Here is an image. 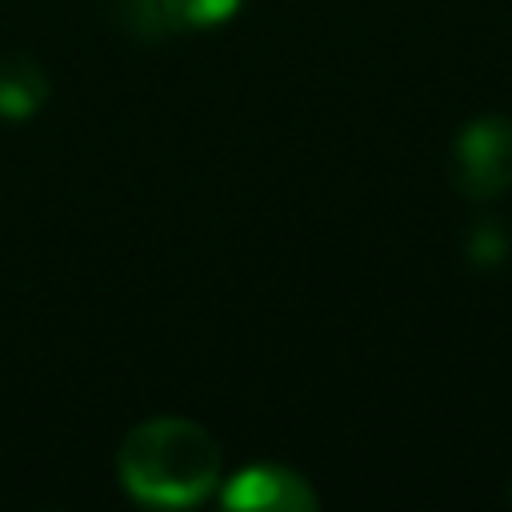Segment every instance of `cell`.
<instances>
[{"mask_svg":"<svg viewBox=\"0 0 512 512\" xmlns=\"http://www.w3.org/2000/svg\"><path fill=\"white\" fill-rule=\"evenodd\" d=\"M116 468L136 500L160 508H184L216 488L220 448L200 424L184 416H156L124 436L116 452Z\"/></svg>","mask_w":512,"mask_h":512,"instance_id":"obj_1","label":"cell"},{"mask_svg":"<svg viewBox=\"0 0 512 512\" xmlns=\"http://www.w3.org/2000/svg\"><path fill=\"white\" fill-rule=\"evenodd\" d=\"M448 172L456 192L472 200H492L512 188V120L480 116L464 124L452 140Z\"/></svg>","mask_w":512,"mask_h":512,"instance_id":"obj_2","label":"cell"},{"mask_svg":"<svg viewBox=\"0 0 512 512\" xmlns=\"http://www.w3.org/2000/svg\"><path fill=\"white\" fill-rule=\"evenodd\" d=\"M220 500L240 512H312L320 504L312 484L280 464H252L236 472L224 484Z\"/></svg>","mask_w":512,"mask_h":512,"instance_id":"obj_3","label":"cell"},{"mask_svg":"<svg viewBox=\"0 0 512 512\" xmlns=\"http://www.w3.org/2000/svg\"><path fill=\"white\" fill-rule=\"evenodd\" d=\"M48 100V76L28 56H0V116L24 120Z\"/></svg>","mask_w":512,"mask_h":512,"instance_id":"obj_4","label":"cell"},{"mask_svg":"<svg viewBox=\"0 0 512 512\" xmlns=\"http://www.w3.org/2000/svg\"><path fill=\"white\" fill-rule=\"evenodd\" d=\"M104 12H108V20H112L128 40L152 44V40H160V36L172 32V28H168V16H164V8H160V0H104Z\"/></svg>","mask_w":512,"mask_h":512,"instance_id":"obj_5","label":"cell"},{"mask_svg":"<svg viewBox=\"0 0 512 512\" xmlns=\"http://www.w3.org/2000/svg\"><path fill=\"white\" fill-rule=\"evenodd\" d=\"M160 8L172 32H200L232 20L244 8V0H160Z\"/></svg>","mask_w":512,"mask_h":512,"instance_id":"obj_6","label":"cell"},{"mask_svg":"<svg viewBox=\"0 0 512 512\" xmlns=\"http://www.w3.org/2000/svg\"><path fill=\"white\" fill-rule=\"evenodd\" d=\"M464 248H468V256L476 264H500L508 256V232H504L500 220H476L468 240H464Z\"/></svg>","mask_w":512,"mask_h":512,"instance_id":"obj_7","label":"cell"},{"mask_svg":"<svg viewBox=\"0 0 512 512\" xmlns=\"http://www.w3.org/2000/svg\"><path fill=\"white\" fill-rule=\"evenodd\" d=\"M508 492H512V488H508Z\"/></svg>","mask_w":512,"mask_h":512,"instance_id":"obj_8","label":"cell"}]
</instances>
